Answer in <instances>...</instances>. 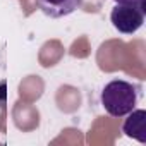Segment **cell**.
I'll return each instance as SVG.
<instances>
[{
    "instance_id": "cell-3",
    "label": "cell",
    "mask_w": 146,
    "mask_h": 146,
    "mask_svg": "<svg viewBox=\"0 0 146 146\" xmlns=\"http://www.w3.org/2000/svg\"><path fill=\"white\" fill-rule=\"evenodd\" d=\"M36 4L45 16L60 19L78 11L83 5V0H36Z\"/></svg>"
},
{
    "instance_id": "cell-4",
    "label": "cell",
    "mask_w": 146,
    "mask_h": 146,
    "mask_svg": "<svg viewBox=\"0 0 146 146\" xmlns=\"http://www.w3.org/2000/svg\"><path fill=\"white\" fill-rule=\"evenodd\" d=\"M122 132L139 143H146V110H132L127 113V119L122 125Z\"/></svg>"
},
{
    "instance_id": "cell-5",
    "label": "cell",
    "mask_w": 146,
    "mask_h": 146,
    "mask_svg": "<svg viewBox=\"0 0 146 146\" xmlns=\"http://www.w3.org/2000/svg\"><path fill=\"white\" fill-rule=\"evenodd\" d=\"M5 88H7V83H5V81H0V105H2V107H4L5 98H7V91H5Z\"/></svg>"
},
{
    "instance_id": "cell-1",
    "label": "cell",
    "mask_w": 146,
    "mask_h": 146,
    "mask_svg": "<svg viewBox=\"0 0 146 146\" xmlns=\"http://www.w3.org/2000/svg\"><path fill=\"white\" fill-rule=\"evenodd\" d=\"M100 100H102V105L108 115L120 119L136 108L137 88L127 81L113 79L108 84H105Z\"/></svg>"
},
{
    "instance_id": "cell-2",
    "label": "cell",
    "mask_w": 146,
    "mask_h": 146,
    "mask_svg": "<svg viewBox=\"0 0 146 146\" xmlns=\"http://www.w3.org/2000/svg\"><path fill=\"white\" fill-rule=\"evenodd\" d=\"M110 23L119 33L132 35L144 23V9L129 4H117L110 12Z\"/></svg>"
},
{
    "instance_id": "cell-6",
    "label": "cell",
    "mask_w": 146,
    "mask_h": 146,
    "mask_svg": "<svg viewBox=\"0 0 146 146\" xmlns=\"http://www.w3.org/2000/svg\"><path fill=\"white\" fill-rule=\"evenodd\" d=\"M117 4H129V5H137V7H143L144 9V2L146 0H115Z\"/></svg>"
}]
</instances>
